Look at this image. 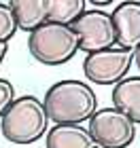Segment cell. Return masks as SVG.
I'll list each match as a JSON object with an SVG mask.
<instances>
[{"mask_svg":"<svg viewBox=\"0 0 140 148\" xmlns=\"http://www.w3.org/2000/svg\"><path fill=\"white\" fill-rule=\"evenodd\" d=\"M45 108L55 125H81L98 112V97L93 89L77 78H66L51 85L45 93Z\"/></svg>","mask_w":140,"mask_h":148,"instance_id":"cell-1","label":"cell"},{"mask_svg":"<svg viewBox=\"0 0 140 148\" xmlns=\"http://www.w3.org/2000/svg\"><path fill=\"white\" fill-rule=\"evenodd\" d=\"M49 112L36 95H21L0 121V131L11 144L28 146L49 133Z\"/></svg>","mask_w":140,"mask_h":148,"instance_id":"cell-2","label":"cell"},{"mask_svg":"<svg viewBox=\"0 0 140 148\" xmlns=\"http://www.w3.org/2000/svg\"><path fill=\"white\" fill-rule=\"evenodd\" d=\"M30 55L45 66H62L81 49V36L72 25L43 23L28 38Z\"/></svg>","mask_w":140,"mask_h":148,"instance_id":"cell-3","label":"cell"},{"mask_svg":"<svg viewBox=\"0 0 140 148\" xmlns=\"http://www.w3.org/2000/svg\"><path fill=\"white\" fill-rule=\"evenodd\" d=\"M89 133L102 148H128L136 138V123L115 106L98 108L89 121Z\"/></svg>","mask_w":140,"mask_h":148,"instance_id":"cell-4","label":"cell"},{"mask_svg":"<svg viewBox=\"0 0 140 148\" xmlns=\"http://www.w3.org/2000/svg\"><path fill=\"white\" fill-rule=\"evenodd\" d=\"M134 64V51L112 47L106 51H98L85 57L83 72L96 85H119L128 78V72Z\"/></svg>","mask_w":140,"mask_h":148,"instance_id":"cell-5","label":"cell"},{"mask_svg":"<svg viewBox=\"0 0 140 148\" xmlns=\"http://www.w3.org/2000/svg\"><path fill=\"white\" fill-rule=\"evenodd\" d=\"M72 28L81 36V51H85L87 55L112 49L117 45L115 21H112V13L108 11H85Z\"/></svg>","mask_w":140,"mask_h":148,"instance_id":"cell-6","label":"cell"},{"mask_svg":"<svg viewBox=\"0 0 140 148\" xmlns=\"http://www.w3.org/2000/svg\"><path fill=\"white\" fill-rule=\"evenodd\" d=\"M112 21L117 30V47L136 51L140 47V2L128 0L115 6Z\"/></svg>","mask_w":140,"mask_h":148,"instance_id":"cell-7","label":"cell"},{"mask_svg":"<svg viewBox=\"0 0 140 148\" xmlns=\"http://www.w3.org/2000/svg\"><path fill=\"white\" fill-rule=\"evenodd\" d=\"M47 148H98V142L83 125H55L45 140Z\"/></svg>","mask_w":140,"mask_h":148,"instance_id":"cell-8","label":"cell"},{"mask_svg":"<svg viewBox=\"0 0 140 148\" xmlns=\"http://www.w3.org/2000/svg\"><path fill=\"white\" fill-rule=\"evenodd\" d=\"M112 106L140 123V76H128L112 89Z\"/></svg>","mask_w":140,"mask_h":148,"instance_id":"cell-9","label":"cell"},{"mask_svg":"<svg viewBox=\"0 0 140 148\" xmlns=\"http://www.w3.org/2000/svg\"><path fill=\"white\" fill-rule=\"evenodd\" d=\"M11 6L19 30L32 34L43 23H47V0H13Z\"/></svg>","mask_w":140,"mask_h":148,"instance_id":"cell-10","label":"cell"},{"mask_svg":"<svg viewBox=\"0 0 140 148\" xmlns=\"http://www.w3.org/2000/svg\"><path fill=\"white\" fill-rule=\"evenodd\" d=\"M85 0H47V23L74 25L85 9Z\"/></svg>","mask_w":140,"mask_h":148,"instance_id":"cell-11","label":"cell"},{"mask_svg":"<svg viewBox=\"0 0 140 148\" xmlns=\"http://www.w3.org/2000/svg\"><path fill=\"white\" fill-rule=\"evenodd\" d=\"M19 30L13 6L6 2H0V42H9L15 36V32Z\"/></svg>","mask_w":140,"mask_h":148,"instance_id":"cell-12","label":"cell"},{"mask_svg":"<svg viewBox=\"0 0 140 148\" xmlns=\"http://www.w3.org/2000/svg\"><path fill=\"white\" fill-rule=\"evenodd\" d=\"M15 87L11 85V80H6L0 76V121H2V116L6 114V110L13 106V102H15Z\"/></svg>","mask_w":140,"mask_h":148,"instance_id":"cell-13","label":"cell"},{"mask_svg":"<svg viewBox=\"0 0 140 148\" xmlns=\"http://www.w3.org/2000/svg\"><path fill=\"white\" fill-rule=\"evenodd\" d=\"M6 53H9V42H0V64L4 62Z\"/></svg>","mask_w":140,"mask_h":148,"instance_id":"cell-14","label":"cell"},{"mask_svg":"<svg viewBox=\"0 0 140 148\" xmlns=\"http://www.w3.org/2000/svg\"><path fill=\"white\" fill-rule=\"evenodd\" d=\"M134 64L138 66V70H140V47H138V49L134 51Z\"/></svg>","mask_w":140,"mask_h":148,"instance_id":"cell-15","label":"cell"}]
</instances>
